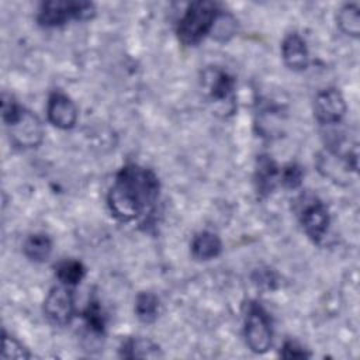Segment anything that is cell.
Masks as SVG:
<instances>
[{
  "mask_svg": "<svg viewBox=\"0 0 360 360\" xmlns=\"http://www.w3.org/2000/svg\"><path fill=\"white\" fill-rule=\"evenodd\" d=\"M201 89L215 114L226 117L236 110V80L218 66H208L201 72Z\"/></svg>",
  "mask_w": 360,
  "mask_h": 360,
  "instance_id": "277c9868",
  "label": "cell"
},
{
  "mask_svg": "<svg viewBox=\"0 0 360 360\" xmlns=\"http://www.w3.org/2000/svg\"><path fill=\"white\" fill-rule=\"evenodd\" d=\"M336 24L339 30L353 38H359L360 34V14L356 3L343 4L336 13Z\"/></svg>",
  "mask_w": 360,
  "mask_h": 360,
  "instance_id": "e0dca14e",
  "label": "cell"
},
{
  "mask_svg": "<svg viewBox=\"0 0 360 360\" xmlns=\"http://www.w3.org/2000/svg\"><path fill=\"white\" fill-rule=\"evenodd\" d=\"M190 250L195 260H211L221 255L222 242L217 233L211 231H201L194 235Z\"/></svg>",
  "mask_w": 360,
  "mask_h": 360,
  "instance_id": "5bb4252c",
  "label": "cell"
},
{
  "mask_svg": "<svg viewBox=\"0 0 360 360\" xmlns=\"http://www.w3.org/2000/svg\"><path fill=\"white\" fill-rule=\"evenodd\" d=\"M160 181L156 173L138 163L124 165L107 193V205L114 218L131 222L149 212L159 198Z\"/></svg>",
  "mask_w": 360,
  "mask_h": 360,
  "instance_id": "6da1fadb",
  "label": "cell"
},
{
  "mask_svg": "<svg viewBox=\"0 0 360 360\" xmlns=\"http://www.w3.org/2000/svg\"><path fill=\"white\" fill-rule=\"evenodd\" d=\"M1 120L15 148L32 149L42 143L44 127L38 115L20 105L7 93L1 94Z\"/></svg>",
  "mask_w": 360,
  "mask_h": 360,
  "instance_id": "7a4b0ae2",
  "label": "cell"
},
{
  "mask_svg": "<svg viewBox=\"0 0 360 360\" xmlns=\"http://www.w3.org/2000/svg\"><path fill=\"white\" fill-rule=\"evenodd\" d=\"M55 276L62 284L73 287L84 278L86 267L79 260L65 259L55 266Z\"/></svg>",
  "mask_w": 360,
  "mask_h": 360,
  "instance_id": "ac0fdd59",
  "label": "cell"
},
{
  "mask_svg": "<svg viewBox=\"0 0 360 360\" xmlns=\"http://www.w3.org/2000/svg\"><path fill=\"white\" fill-rule=\"evenodd\" d=\"M222 8L215 1H193L187 6L176 25V35L186 46H195L212 34Z\"/></svg>",
  "mask_w": 360,
  "mask_h": 360,
  "instance_id": "3957f363",
  "label": "cell"
},
{
  "mask_svg": "<svg viewBox=\"0 0 360 360\" xmlns=\"http://www.w3.org/2000/svg\"><path fill=\"white\" fill-rule=\"evenodd\" d=\"M280 354L284 359H307L311 356V353L307 352V349H304L295 340H285L281 347Z\"/></svg>",
  "mask_w": 360,
  "mask_h": 360,
  "instance_id": "7402d4cb",
  "label": "cell"
},
{
  "mask_svg": "<svg viewBox=\"0 0 360 360\" xmlns=\"http://www.w3.org/2000/svg\"><path fill=\"white\" fill-rule=\"evenodd\" d=\"M120 357L122 359H158L163 357L162 349L158 343L146 338H128L125 339L120 349Z\"/></svg>",
  "mask_w": 360,
  "mask_h": 360,
  "instance_id": "4fadbf2b",
  "label": "cell"
},
{
  "mask_svg": "<svg viewBox=\"0 0 360 360\" xmlns=\"http://www.w3.org/2000/svg\"><path fill=\"white\" fill-rule=\"evenodd\" d=\"M347 105L343 94L336 87H326L316 93L314 100V115L321 125L332 127L340 124Z\"/></svg>",
  "mask_w": 360,
  "mask_h": 360,
  "instance_id": "9c48e42d",
  "label": "cell"
},
{
  "mask_svg": "<svg viewBox=\"0 0 360 360\" xmlns=\"http://www.w3.org/2000/svg\"><path fill=\"white\" fill-rule=\"evenodd\" d=\"M44 315L53 326H66L76 315L75 295L69 285H53L44 300Z\"/></svg>",
  "mask_w": 360,
  "mask_h": 360,
  "instance_id": "ba28073f",
  "label": "cell"
},
{
  "mask_svg": "<svg viewBox=\"0 0 360 360\" xmlns=\"http://www.w3.org/2000/svg\"><path fill=\"white\" fill-rule=\"evenodd\" d=\"M243 335L248 347L257 354L266 353L273 343V323L269 312L256 301L248 305Z\"/></svg>",
  "mask_w": 360,
  "mask_h": 360,
  "instance_id": "52a82bcc",
  "label": "cell"
},
{
  "mask_svg": "<svg viewBox=\"0 0 360 360\" xmlns=\"http://www.w3.org/2000/svg\"><path fill=\"white\" fill-rule=\"evenodd\" d=\"M77 107L75 101L65 93L52 91L46 103L48 121L59 129H70L77 122Z\"/></svg>",
  "mask_w": 360,
  "mask_h": 360,
  "instance_id": "30bf717a",
  "label": "cell"
},
{
  "mask_svg": "<svg viewBox=\"0 0 360 360\" xmlns=\"http://www.w3.org/2000/svg\"><path fill=\"white\" fill-rule=\"evenodd\" d=\"M94 14L96 7L90 1L52 0L41 3L37 13V22L44 28H58L70 21L90 20Z\"/></svg>",
  "mask_w": 360,
  "mask_h": 360,
  "instance_id": "5b68a950",
  "label": "cell"
},
{
  "mask_svg": "<svg viewBox=\"0 0 360 360\" xmlns=\"http://www.w3.org/2000/svg\"><path fill=\"white\" fill-rule=\"evenodd\" d=\"M295 212L305 235L314 243H319L330 225L328 207L316 195L302 193L295 198Z\"/></svg>",
  "mask_w": 360,
  "mask_h": 360,
  "instance_id": "8992f818",
  "label": "cell"
},
{
  "mask_svg": "<svg viewBox=\"0 0 360 360\" xmlns=\"http://www.w3.org/2000/svg\"><path fill=\"white\" fill-rule=\"evenodd\" d=\"M135 315L143 323H152L158 319L160 311V301L158 295L150 291H142L135 298Z\"/></svg>",
  "mask_w": 360,
  "mask_h": 360,
  "instance_id": "2e32d148",
  "label": "cell"
},
{
  "mask_svg": "<svg viewBox=\"0 0 360 360\" xmlns=\"http://www.w3.org/2000/svg\"><path fill=\"white\" fill-rule=\"evenodd\" d=\"M83 319L89 330L96 335H103L105 330V316L97 298H90L86 308L83 309Z\"/></svg>",
  "mask_w": 360,
  "mask_h": 360,
  "instance_id": "d6986e66",
  "label": "cell"
},
{
  "mask_svg": "<svg viewBox=\"0 0 360 360\" xmlns=\"http://www.w3.org/2000/svg\"><path fill=\"white\" fill-rule=\"evenodd\" d=\"M25 257L34 263H44L52 253V239L46 233H32L22 243Z\"/></svg>",
  "mask_w": 360,
  "mask_h": 360,
  "instance_id": "9a60e30c",
  "label": "cell"
},
{
  "mask_svg": "<svg viewBox=\"0 0 360 360\" xmlns=\"http://www.w3.org/2000/svg\"><path fill=\"white\" fill-rule=\"evenodd\" d=\"M304 172L302 167L297 163H288L283 169H280V184L285 188L295 190L302 184Z\"/></svg>",
  "mask_w": 360,
  "mask_h": 360,
  "instance_id": "44dd1931",
  "label": "cell"
},
{
  "mask_svg": "<svg viewBox=\"0 0 360 360\" xmlns=\"http://www.w3.org/2000/svg\"><path fill=\"white\" fill-rule=\"evenodd\" d=\"M281 58L292 72H302L309 65V52L305 39L298 32H290L281 42Z\"/></svg>",
  "mask_w": 360,
  "mask_h": 360,
  "instance_id": "8fae6325",
  "label": "cell"
},
{
  "mask_svg": "<svg viewBox=\"0 0 360 360\" xmlns=\"http://www.w3.org/2000/svg\"><path fill=\"white\" fill-rule=\"evenodd\" d=\"M255 187L260 198L269 197L280 184V167L269 155H259L255 166Z\"/></svg>",
  "mask_w": 360,
  "mask_h": 360,
  "instance_id": "7c38bea8",
  "label": "cell"
},
{
  "mask_svg": "<svg viewBox=\"0 0 360 360\" xmlns=\"http://www.w3.org/2000/svg\"><path fill=\"white\" fill-rule=\"evenodd\" d=\"M30 357H31L30 350L18 339H15L14 336H11L6 330H3V349H1L3 360H10V359L25 360Z\"/></svg>",
  "mask_w": 360,
  "mask_h": 360,
  "instance_id": "ffe728a7",
  "label": "cell"
}]
</instances>
